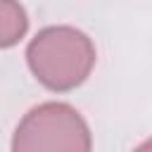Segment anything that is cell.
Wrapping results in <instances>:
<instances>
[{
    "label": "cell",
    "mask_w": 152,
    "mask_h": 152,
    "mask_svg": "<svg viewBox=\"0 0 152 152\" xmlns=\"http://www.w3.org/2000/svg\"><path fill=\"white\" fill-rule=\"evenodd\" d=\"M12 152H90V131L74 107L45 102L21 119Z\"/></svg>",
    "instance_id": "2"
},
{
    "label": "cell",
    "mask_w": 152,
    "mask_h": 152,
    "mask_svg": "<svg viewBox=\"0 0 152 152\" xmlns=\"http://www.w3.org/2000/svg\"><path fill=\"white\" fill-rule=\"evenodd\" d=\"M33 76L50 90H71L86 81L95 64L90 38L71 26L43 28L26 50Z\"/></svg>",
    "instance_id": "1"
},
{
    "label": "cell",
    "mask_w": 152,
    "mask_h": 152,
    "mask_svg": "<svg viewBox=\"0 0 152 152\" xmlns=\"http://www.w3.org/2000/svg\"><path fill=\"white\" fill-rule=\"evenodd\" d=\"M135 152H152V140H147V142H142Z\"/></svg>",
    "instance_id": "4"
},
{
    "label": "cell",
    "mask_w": 152,
    "mask_h": 152,
    "mask_svg": "<svg viewBox=\"0 0 152 152\" xmlns=\"http://www.w3.org/2000/svg\"><path fill=\"white\" fill-rule=\"evenodd\" d=\"M28 19L17 0H0V48H10L19 43L26 33Z\"/></svg>",
    "instance_id": "3"
}]
</instances>
